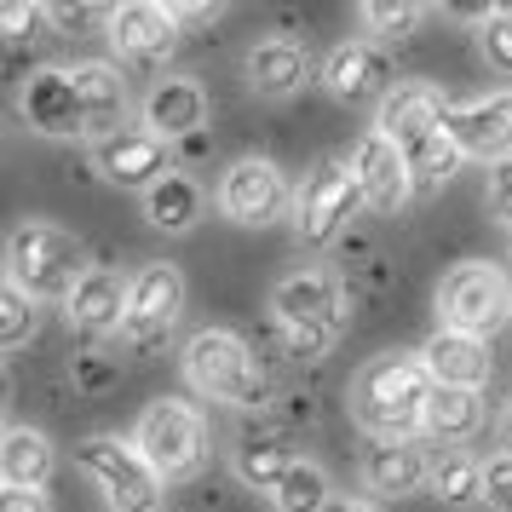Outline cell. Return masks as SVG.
<instances>
[{
	"label": "cell",
	"mask_w": 512,
	"mask_h": 512,
	"mask_svg": "<svg viewBox=\"0 0 512 512\" xmlns=\"http://www.w3.org/2000/svg\"><path fill=\"white\" fill-rule=\"evenodd\" d=\"M426 403H432V374L409 351H380L351 380V415L363 432H374V443H409L426 420Z\"/></svg>",
	"instance_id": "obj_1"
},
{
	"label": "cell",
	"mask_w": 512,
	"mask_h": 512,
	"mask_svg": "<svg viewBox=\"0 0 512 512\" xmlns=\"http://www.w3.org/2000/svg\"><path fill=\"white\" fill-rule=\"evenodd\" d=\"M81 277H87V265H81V242L70 231H58L47 219H24L6 236V282L24 300H70Z\"/></svg>",
	"instance_id": "obj_2"
},
{
	"label": "cell",
	"mask_w": 512,
	"mask_h": 512,
	"mask_svg": "<svg viewBox=\"0 0 512 512\" xmlns=\"http://www.w3.org/2000/svg\"><path fill=\"white\" fill-rule=\"evenodd\" d=\"M185 374H190V386L202 397H213V403H242V409L265 403V369H259V357L236 334H225V328H202L190 340Z\"/></svg>",
	"instance_id": "obj_3"
},
{
	"label": "cell",
	"mask_w": 512,
	"mask_h": 512,
	"mask_svg": "<svg viewBox=\"0 0 512 512\" xmlns=\"http://www.w3.org/2000/svg\"><path fill=\"white\" fill-rule=\"evenodd\" d=\"M81 472L98 484L110 512H162V472L121 438H87L75 449Z\"/></svg>",
	"instance_id": "obj_4"
},
{
	"label": "cell",
	"mask_w": 512,
	"mask_h": 512,
	"mask_svg": "<svg viewBox=\"0 0 512 512\" xmlns=\"http://www.w3.org/2000/svg\"><path fill=\"white\" fill-rule=\"evenodd\" d=\"M133 449H139L162 478H190L196 466L208 461V426H202V415H196L190 403H179V397H156V403L139 415Z\"/></svg>",
	"instance_id": "obj_5"
},
{
	"label": "cell",
	"mask_w": 512,
	"mask_h": 512,
	"mask_svg": "<svg viewBox=\"0 0 512 512\" xmlns=\"http://www.w3.org/2000/svg\"><path fill=\"white\" fill-rule=\"evenodd\" d=\"M438 311H443V328H455V334H472V340H484L495 328L507 323L512 311V282L484 265V259H472V265H455L438 288Z\"/></svg>",
	"instance_id": "obj_6"
},
{
	"label": "cell",
	"mask_w": 512,
	"mask_h": 512,
	"mask_svg": "<svg viewBox=\"0 0 512 512\" xmlns=\"http://www.w3.org/2000/svg\"><path fill=\"white\" fill-rule=\"evenodd\" d=\"M357 208H363V190H357L351 162H317V173L294 196V231H300L305 248H323L346 231V219Z\"/></svg>",
	"instance_id": "obj_7"
},
{
	"label": "cell",
	"mask_w": 512,
	"mask_h": 512,
	"mask_svg": "<svg viewBox=\"0 0 512 512\" xmlns=\"http://www.w3.org/2000/svg\"><path fill=\"white\" fill-rule=\"evenodd\" d=\"M179 311H185V277H179V265L150 259L139 277H127V323H121V334L139 351H150L173 334Z\"/></svg>",
	"instance_id": "obj_8"
},
{
	"label": "cell",
	"mask_w": 512,
	"mask_h": 512,
	"mask_svg": "<svg viewBox=\"0 0 512 512\" xmlns=\"http://www.w3.org/2000/svg\"><path fill=\"white\" fill-rule=\"evenodd\" d=\"M271 311L288 334H340L346 328V300H340V282L328 271H294L277 282Z\"/></svg>",
	"instance_id": "obj_9"
},
{
	"label": "cell",
	"mask_w": 512,
	"mask_h": 512,
	"mask_svg": "<svg viewBox=\"0 0 512 512\" xmlns=\"http://www.w3.org/2000/svg\"><path fill=\"white\" fill-rule=\"evenodd\" d=\"M219 208H225V219L248 225V231L277 225L282 213H288V179H282V167L259 162V156L236 162L231 173H225V185H219Z\"/></svg>",
	"instance_id": "obj_10"
},
{
	"label": "cell",
	"mask_w": 512,
	"mask_h": 512,
	"mask_svg": "<svg viewBox=\"0 0 512 512\" xmlns=\"http://www.w3.org/2000/svg\"><path fill=\"white\" fill-rule=\"evenodd\" d=\"M351 173H357V190H363V208H374L380 219H392V213L415 196L409 162H403V150H397L386 133H363V139H357Z\"/></svg>",
	"instance_id": "obj_11"
},
{
	"label": "cell",
	"mask_w": 512,
	"mask_h": 512,
	"mask_svg": "<svg viewBox=\"0 0 512 512\" xmlns=\"http://www.w3.org/2000/svg\"><path fill=\"white\" fill-rule=\"evenodd\" d=\"M449 139L461 156H478V162H507L512 156V93H489L472 98V104H449Z\"/></svg>",
	"instance_id": "obj_12"
},
{
	"label": "cell",
	"mask_w": 512,
	"mask_h": 512,
	"mask_svg": "<svg viewBox=\"0 0 512 512\" xmlns=\"http://www.w3.org/2000/svg\"><path fill=\"white\" fill-rule=\"evenodd\" d=\"M98 173L121 190H150L162 185L173 162H167V139H156L150 127H121L110 139H98Z\"/></svg>",
	"instance_id": "obj_13"
},
{
	"label": "cell",
	"mask_w": 512,
	"mask_h": 512,
	"mask_svg": "<svg viewBox=\"0 0 512 512\" xmlns=\"http://www.w3.org/2000/svg\"><path fill=\"white\" fill-rule=\"evenodd\" d=\"M110 41L127 64H144V70H156L167 52L179 47V24H173V12L167 6H150V0H127L110 12Z\"/></svg>",
	"instance_id": "obj_14"
},
{
	"label": "cell",
	"mask_w": 512,
	"mask_h": 512,
	"mask_svg": "<svg viewBox=\"0 0 512 512\" xmlns=\"http://www.w3.org/2000/svg\"><path fill=\"white\" fill-rule=\"evenodd\" d=\"M24 121L47 139H87V116H81V98H75L70 70H35L24 81Z\"/></svg>",
	"instance_id": "obj_15"
},
{
	"label": "cell",
	"mask_w": 512,
	"mask_h": 512,
	"mask_svg": "<svg viewBox=\"0 0 512 512\" xmlns=\"http://www.w3.org/2000/svg\"><path fill=\"white\" fill-rule=\"evenodd\" d=\"M443 121H449V98L432 81H397L392 93L380 98V127L374 133H386L397 150H409L415 139L438 133Z\"/></svg>",
	"instance_id": "obj_16"
},
{
	"label": "cell",
	"mask_w": 512,
	"mask_h": 512,
	"mask_svg": "<svg viewBox=\"0 0 512 512\" xmlns=\"http://www.w3.org/2000/svg\"><path fill=\"white\" fill-rule=\"evenodd\" d=\"M323 81L340 104H369V98L392 93V58L374 47V41H346V47H334Z\"/></svg>",
	"instance_id": "obj_17"
},
{
	"label": "cell",
	"mask_w": 512,
	"mask_h": 512,
	"mask_svg": "<svg viewBox=\"0 0 512 512\" xmlns=\"http://www.w3.org/2000/svg\"><path fill=\"white\" fill-rule=\"evenodd\" d=\"M144 127L167 144L196 139V133L208 127V93H202L196 81H185V75H167V81H156L150 98H144Z\"/></svg>",
	"instance_id": "obj_18"
},
{
	"label": "cell",
	"mask_w": 512,
	"mask_h": 512,
	"mask_svg": "<svg viewBox=\"0 0 512 512\" xmlns=\"http://www.w3.org/2000/svg\"><path fill=\"white\" fill-rule=\"evenodd\" d=\"M64 311H70V328L81 340H104L127 323V282L116 271H87L75 282V294L64 300Z\"/></svg>",
	"instance_id": "obj_19"
},
{
	"label": "cell",
	"mask_w": 512,
	"mask_h": 512,
	"mask_svg": "<svg viewBox=\"0 0 512 512\" xmlns=\"http://www.w3.org/2000/svg\"><path fill=\"white\" fill-rule=\"evenodd\" d=\"M420 363L432 374V386H455V392H478L489 380V346L472 334H455V328H438L420 351Z\"/></svg>",
	"instance_id": "obj_20"
},
{
	"label": "cell",
	"mask_w": 512,
	"mask_h": 512,
	"mask_svg": "<svg viewBox=\"0 0 512 512\" xmlns=\"http://www.w3.org/2000/svg\"><path fill=\"white\" fill-rule=\"evenodd\" d=\"M75 98H81V116H87V139H110L121 133V116H127V81H121L116 64H75L70 70Z\"/></svg>",
	"instance_id": "obj_21"
},
{
	"label": "cell",
	"mask_w": 512,
	"mask_h": 512,
	"mask_svg": "<svg viewBox=\"0 0 512 512\" xmlns=\"http://www.w3.org/2000/svg\"><path fill=\"white\" fill-rule=\"evenodd\" d=\"M363 478H369L374 495H420V489L432 484V461H426V449L415 438L409 443H374L369 461H363Z\"/></svg>",
	"instance_id": "obj_22"
},
{
	"label": "cell",
	"mask_w": 512,
	"mask_h": 512,
	"mask_svg": "<svg viewBox=\"0 0 512 512\" xmlns=\"http://www.w3.org/2000/svg\"><path fill=\"white\" fill-rule=\"evenodd\" d=\"M305 81H311V52L300 47V41H259L254 52H248V87H254L259 98H288L300 93Z\"/></svg>",
	"instance_id": "obj_23"
},
{
	"label": "cell",
	"mask_w": 512,
	"mask_h": 512,
	"mask_svg": "<svg viewBox=\"0 0 512 512\" xmlns=\"http://www.w3.org/2000/svg\"><path fill=\"white\" fill-rule=\"evenodd\" d=\"M484 426V397L478 392H455V386H432V403H426V420H420V432L432 443H466L472 432Z\"/></svg>",
	"instance_id": "obj_24"
},
{
	"label": "cell",
	"mask_w": 512,
	"mask_h": 512,
	"mask_svg": "<svg viewBox=\"0 0 512 512\" xmlns=\"http://www.w3.org/2000/svg\"><path fill=\"white\" fill-rule=\"evenodd\" d=\"M52 478V443L41 432H6L0 438V484H18V489H47Z\"/></svg>",
	"instance_id": "obj_25"
},
{
	"label": "cell",
	"mask_w": 512,
	"mask_h": 512,
	"mask_svg": "<svg viewBox=\"0 0 512 512\" xmlns=\"http://www.w3.org/2000/svg\"><path fill=\"white\" fill-rule=\"evenodd\" d=\"M144 219H150L156 231H190V225L202 219V190L190 185L185 173H167L162 185L144 190Z\"/></svg>",
	"instance_id": "obj_26"
},
{
	"label": "cell",
	"mask_w": 512,
	"mask_h": 512,
	"mask_svg": "<svg viewBox=\"0 0 512 512\" xmlns=\"http://www.w3.org/2000/svg\"><path fill=\"white\" fill-rule=\"evenodd\" d=\"M288 466H294V455H288V443L277 438V432H248V438L236 443V472H242V484L254 489H277L282 478H288Z\"/></svg>",
	"instance_id": "obj_27"
},
{
	"label": "cell",
	"mask_w": 512,
	"mask_h": 512,
	"mask_svg": "<svg viewBox=\"0 0 512 512\" xmlns=\"http://www.w3.org/2000/svg\"><path fill=\"white\" fill-rule=\"evenodd\" d=\"M403 162H409L415 190H443L449 179H455V167H461V150H455V139H449V127H438V133H426V139L409 144Z\"/></svg>",
	"instance_id": "obj_28"
},
{
	"label": "cell",
	"mask_w": 512,
	"mask_h": 512,
	"mask_svg": "<svg viewBox=\"0 0 512 512\" xmlns=\"http://www.w3.org/2000/svg\"><path fill=\"white\" fill-rule=\"evenodd\" d=\"M432 495H438L443 507H478V501H484V461L449 449V455L432 466Z\"/></svg>",
	"instance_id": "obj_29"
},
{
	"label": "cell",
	"mask_w": 512,
	"mask_h": 512,
	"mask_svg": "<svg viewBox=\"0 0 512 512\" xmlns=\"http://www.w3.org/2000/svg\"><path fill=\"white\" fill-rule=\"evenodd\" d=\"M271 501H277V512H323L328 501H334V489H328L323 466L294 461V466H288V478L271 489Z\"/></svg>",
	"instance_id": "obj_30"
},
{
	"label": "cell",
	"mask_w": 512,
	"mask_h": 512,
	"mask_svg": "<svg viewBox=\"0 0 512 512\" xmlns=\"http://www.w3.org/2000/svg\"><path fill=\"white\" fill-rule=\"evenodd\" d=\"M52 6H29V0H0V47H35L47 41Z\"/></svg>",
	"instance_id": "obj_31"
},
{
	"label": "cell",
	"mask_w": 512,
	"mask_h": 512,
	"mask_svg": "<svg viewBox=\"0 0 512 512\" xmlns=\"http://www.w3.org/2000/svg\"><path fill=\"white\" fill-rule=\"evenodd\" d=\"M363 24H369V35H380V41H403V35H415L420 18H426V6H415V0H403V6H392V0H363V12H357Z\"/></svg>",
	"instance_id": "obj_32"
},
{
	"label": "cell",
	"mask_w": 512,
	"mask_h": 512,
	"mask_svg": "<svg viewBox=\"0 0 512 512\" xmlns=\"http://www.w3.org/2000/svg\"><path fill=\"white\" fill-rule=\"evenodd\" d=\"M35 334V300H24L12 282H0V351L24 346Z\"/></svg>",
	"instance_id": "obj_33"
},
{
	"label": "cell",
	"mask_w": 512,
	"mask_h": 512,
	"mask_svg": "<svg viewBox=\"0 0 512 512\" xmlns=\"http://www.w3.org/2000/svg\"><path fill=\"white\" fill-rule=\"evenodd\" d=\"M478 52H484L489 70L512 75V6H501V12H495V18L478 29Z\"/></svg>",
	"instance_id": "obj_34"
},
{
	"label": "cell",
	"mask_w": 512,
	"mask_h": 512,
	"mask_svg": "<svg viewBox=\"0 0 512 512\" xmlns=\"http://www.w3.org/2000/svg\"><path fill=\"white\" fill-rule=\"evenodd\" d=\"M484 501L495 512H512V455L484 461Z\"/></svg>",
	"instance_id": "obj_35"
},
{
	"label": "cell",
	"mask_w": 512,
	"mask_h": 512,
	"mask_svg": "<svg viewBox=\"0 0 512 512\" xmlns=\"http://www.w3.org/2000/svg\"><path fill=\"white\" fill-rule=\"evenodd\" d=\"M489 213L512 225V156H507V162L489 167Z\"/></svg>",
	"instance_id": "obj_36"
},
{
	"label": "cell",
	"mask_w": 512,
	"mask_h": 512,
	"mask_svg": "<svg viewBox=\"0 0 512 512\" xmlns=\"http://www.w3.org/2000/svg\"><path fill=\"white\" fill-rule=\"evenodd\" d=\"M0 512H52V495H47V489L0 484Z\"/></svg>",
	"instance_id": "obj_37"
},
{
	"label": "cell",
	"mask_w": 512,
	"mask_h": 512,
	"mask_svg": "<svg viewBox=\"0 0 512 512\" xmlns=\"http://www.w3.org/2000/svg\"><path fill=\"white\" fill-rule=\"evenodd\" d=\"M116 380V363H104V357H75V386L81 392H104Z\"/></svg>",
	"instance_id": "obj_38"
},
{
	"label": "cell",
	"mask_w": 512,
	"mask_h": 512,
	"mask_svg": "<svg viewBox=\"0 0 512 512\" xmlns=\"http://www.w3.org/2000/svg\"><path fill=\"white\" fill-rule=\"evenodd\" d=\"M495 432H501V455H512V397L501 403V420H495Z\"/></svg>",
	"instance_id": "obj_39"
},
{
	"label": "cell",
	"mask_w": 512,
	"mask_h": 512,
	"mask_svg": "<svg viewBox=\"0 0 512 512\" xmlns=\"http://www.w3.org/2000/svg\"><path fill=\"white\" fill-rule=\"evenodd\" d=\"M323 512H374V507H369V501H351V495H334Z\"/></svg>",
	"instance_id": "obj_40"
},
{
	"label": "cell",
	"mask_w": 512,
	"mask_h": 512,
	"mask_svg": "<svg viewBox=\"0 0 512 512\" xmlns=\"http://www.w3.org/2000/svg\"><path fill=\"white\" fill-rule=\"evenodd\" d=\"M0 403H6V374H0Z\"/></svg>",
	"instance_id": "obj_41"
},
{
	"label": "cell",
	"mask_w": 512,
	"mask_h": 512,
	"mask_svg": "<svg viewBox=\"0 0 512 512\" xmlns=\"http://www.w3.org/2000/svg\"><path fill=\"white\" fill-rule=\"evenodd\" d=\"M0 438H6V432H0Z\"/></svg>",
	"instance_id": "obj_42"
}]
</instances>
